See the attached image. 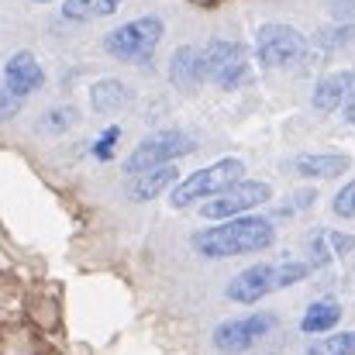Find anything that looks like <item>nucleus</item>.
Returning <instances> with one entry per match:
<instances>
[{
    "mask_svg": "<svg viewBox=\"0 0 355 355\" xmlns=\"http://www.w3.org/2000/svg\"><path fill=\"white\" fill-rule=\"evenodd\" d=\"M342 321V304L338 300H314L307 311H304V318H300V331L304 335H328L335 324Z\"/></svg>",
    "mask_w": 355,
    "mask_h": 355,
    "instance_id": "f3484780",
    "label": "nucleus"
},
{
    "mask_svg": "<svg viewBox=\"0 0 355 355\" xmlns=\"http://www.w3.org/2000/svg\"><path fill=\"white\" fill-rule=\"evenodd\" d=\"M331 14L342 17V21L355 17V0H335V3H331Z\"/></svg>",
    "mask_w": 355,
    "mask_h": 355,
    "instance_id": "a878e982",
    "label": "nucleus"
},
{
    "mask_svg": "<svg viewBox=\"0 0 355 355\" xmlns=\"http://www.w3.org/2000/svg\"><path fill=\"white\" fill-rule=\"evenodd\" d=\"M193 248L204 259H235V255H252L262 252L276 241V228L269 225V218H228V221H214L204 232L190 238Z\"/></svg>",
    "mask_w": 355,
    "mask_h": 355,
    "instance_id": "f257e3e1",
    "label": "nucleus"
},
{
    "mask_svg": "<svg viewBox=\"0 0 355 355\" xmlns=\"http://www.w3.org/2000/svg\"><path fill=\"white\" fill-rule=\"evenodd\" d=\"M311 276V266L307 262H293V259H283V262H259V266H248L241 269L235 279L225 286V297L232 304H259L262 297L276 293V290H286L300 279Z\"/></svg>",
    "mask_w": 355,
    "mask_h": 355,
    "instance_id": "f03ea898",
    "label": "nucleus"
},
{
    "mask_svg": "<svg viewBox=\"0 0 355 355\" xmlns=\"http://www.w3.org/2000/svg\"><path fill=\"white\" fill-rule=\"evenodd\" d=\"M355 238L345 232H335V228H314L307 235V266L311 269H321V266H331L335 259L342 255H352Z\"/></svg>",
    "mask_w": 355,
    "mask_h": 355,
    "instance_id": "9d476101",
    "label": "nucleus"
},
{
    "mask_svg": "<svg viewBox=\"0 0 355 355\" xmlns=\"http://www.w3.org/2000/svg\"><path fill=\"white\" fill-rule=\"evenodd\" d=\"M204 52V73H207V80L214 83L225 69H232L235 62L245 59V45L235 42V38H214L207 49H200Z\"/></svg>",
    "mask_w": 355,
    "mask_h": 355,
    "instance_id": "2eb2a0df",
    "label": "nucleus"
},
{
    "mask_svg": "<svg viewBox=\"0 0 355 355\" xmlns=\"http://www.w3.org/2000/svg\"><path fill=\"white\" fill-rule=\"evenodd\" d=\"M349 166H352L349 155H338V152H307L293 159V173L307 180H335V176H345Z\"/></svg>",
    "mask_w": 355,
    "mask_h": 355,
    "instance_id": "4468645a",
    "label": "nucleus"
},
{
    "mask_svg": "<svg viewBox=\"0 0 355 355\" xmlns=\"http://www.w3.org/2000/svg\"><path fill=\"white\" fill-rule=\"evenodd\" d=\"M276 328V318L272 314H248V318H235V321H225L214 328L211 342L214 349L225 355H241L248 349H255L269 331Z\"/></svg>",
    "mask_w": 355,
    "mask_h": 355,
    "instance_id": "6e6552de",
    "label": "nucleus"
},
{
    "mask_svg": "<svg viewBox=\"0 0 355 355\" xmlns=\"http://www.w3.org/2000/svg\"><path fill=\"white\" fill-rule=\"evenodd\" d=\"M304 355H355V328L352 331H328L307 345Z\"/></svg>",
    "mask_w": 355,
    "mask_h": 355,
    "instance_id": "aec40b11",
    "label": "nucleus"
},
{
    "mask_svg": "<svg viewBox=\"0 0 355 355\" xmlns=\"http://www.w3.org/2000/svg\"><path fill=\"white\" fill-rule=\"evenodd\" d=\"M76 124H80V111L69 107V104H59V107H49L35 128H38V135H66Z\"/></svg>",
    "mask_w": 355,
    "mask_h": 355,
    "instance_id": "6ab92c4d",
    "label": "nucleus"
},
{
    "mask_svg": "<svg viewBox=\"0 0 355 355\" xmlns=\"http://www.w3.org/2000/svg\"><path fill=\"white\" fill-rule=\"evenodd\" d=\"M162 35H166L162 17L145 14V17H135V21H128V24H118L114 31H107V35H104V49H107L111 59L138 66V62H148V59L155 55Z\"/></svg>",
    "mask_w": 355,
    "mask_h": 355,
    "instance_id": "20e7f679",
    "label": "nucleus"
},
{
    "mask_svg": "<svg viewBox=\"0 0 355 355\" xmlns=\"http://www.w3.org/2000/svg\"><path fill=\"white\" fill-rule=\"evenodd\" d=\"M197 148V141L183 131H152L145 135L124 159V173L135 176V173H145V169H155V166H166V162H176L183 155H190Z\"/></svg>",
    "mask_w": 355,
    "mask_h": 355,
    "instance_id": "423d86ee",
    "label": "nucleus"
},
{
    "mask_svg": "<svg viewBox=\"0 0 355 355\" xmlns=\"http://www.w3.org/2000/svg\"><path fill=\"white\" fill-rule=\"evenodd\" d=\"M331 211H335V218H345V221H355V180H349L338 193H335V200H331Z\"/></svg>",
    "mask_w": 355,
    "mask_h": 355,
    "instance_id": "5701e85b",
    "label": "nucleus"
},
{
    "mask_svg": "<svg viewBox=\"0 0 355 355\" xmlns=\"http://www.w3.org/2000/svg\"><path fill=\"white\" fill-rule=\"evenodd\" d=\"M176 180H180V176H176V166H173V162H166V166H155V169L135 173V176L128 180L124 193H128V200H131V204H148V200H155L159 193L173 190V183H176Z\"/></svg>",
    "mask_w": 355,
    "mask_h": 355,
    "instance_id": "f8f14e48",
    "label": "nucleus"
},
{
    "mask_svg": "<svg viewBox=\"0 0 355 355\" xmlns=\"http://www.w3.org/2000/svg\"><path fill=\"white\" fill-rule=\"evenodd\" d=\"M255 80V69H252V62H248V55L241 59V62H235L232 69H225L214 83L221 87V90H241V87H248Z\"/></svg>",
    "mask_w": 355,
    "mask_h": 355,
    "instance_id": "412c9836",
    "label": "nucleus"
},
{
    "mask_svg": "<svg viewBox=\"0 0 355 355\" xmlns=\"http://www.w3.org/2000/svg\"><path fill=\"white\" fill-rule=\"evenodd\" d=\"M3 87L14 94V97H31V94H38L42 87H45V69H42V62L35 59V52H28V49H21V52H14L7 62H3Z\"/></svg>",
    "mask_w": 355,
    "mask_h": 355,
    "instance_id": "1a4fd4ad",
    "label": "nucleus"
},
{
    "mask_svg": "<svg viewBox=\"0 0 355 355\" xmlns=\"http://www.w3.org/2000/svg\"><path fill=\"white\" fill-rule=\"evenodd\" d=\"M355 38V28L352 24H335V28H324L321 35H318V42L324 45V52H331V49H342L345 42H352Z\"/></svg>",
    "mask_w": 355,
    "mask_h": 355,
    "instance_id": "b1692460",
    "label": "nucleus"
},
{
    "mask_svg": "<svg viewBox=\"0 0 355 355\" xmlns=\"http://www.w3.org/2000/svg\"><path fill=\"white\" fill-rule=\"evenodd\" d=\"M269 200H272L269 183H262V180H241L232 190L211 197V200L204 204L200 218L211 221V225H214V221H228V218L248 214V211H255V207H262V204H269Z\"/></svg>",
    "mask_w": 355,
    "mask_h": 355,
    "instance_id": "0eeeda50",
    "label": "nucleus"
},
{
    "mask_svg": "<svg viewBox=\"0 0 355 355\" xmlns=\"http://www.w3.org/2000/svg\"><path fill=\"white\" fill-rule=\"evenodd\" d=\"M35 3H52V0H35Z\"/></svg>",
    "mask_w": 355,
    "mask_h": 355,
    "instance_id": "c85d7f7f",
    "label": "nucleus"
},
{
    "mask_svg": "<svg viewBox=\"0 0 355 355\" xmlns=\"http://www.w3.org/2000/svg\"><path fill=\"white\" fill-rule=\"evenodd\" d=\"M355 76L352 69H335V73H324L318 83H314V94H311V107L321 111V114H331L345 104V97L352 94Z\"/></svg>",
    "mask_w": 355,
    "mask_h": 355,
    "instance_id": "ddd939ff",
    "label": "nucleus"
},
{
    "mask_svg": "<svg viewBox=\"0 0 355 355\" xmlns=\"http://www.w3.org/2000/svg\"><path fill=\"white\" fill-rule=\"evenodd\" d=\"M169 80H173L176 90L193 94L207 80V73H204V52L197 45H180L173 52V59H169Z\"/></svg>",
    "mask_w": 355,
    "mask_h": 355,
    "instance_id": "9b49d317",
    "label": "nucleus"
},
{
    "mask_svg": "<svg viewBox=\"0 0 355 355\" xmlns=\"http://www.w3.org/2000/svg\"><path fill=\"white\" fill-rule=\"evenodd\" d=\"M21 111V97H14L3 83H0V121H7V118H14Z\"/></svg>",
    "mask_w": 355,
    "mask_h": 355,
    "instance_id": "393cba45",
    "label": "nucleus"
},
{
    "mask_svg": "<svg viewBox=\"0 0 355 355\" xmlns=\"http://www.w3.org/2000/svg\"><path fill=\"white\" fill-rule=\"evenodd\" d=\"M342 114H345L349 124H355V87H352V94L345 97V104H342Z\"/></svg>",
    "mask_w": 355,
    "mask_h": 355,
    "instance_id": "bb28decb",
    "label": "nucleus"
},
{
    "mask_svg": "<svg viewBox=\"0 0 355 355\" xmlns=\"http://www.w3.org/2000/svg\"><path fill=\"white\" fill-rule=\"evenodd\" d=\"M255 55L266 69H293V66L307 62L311 38L304 31H297L293 24L269 21L255 31Z\"/></svg>",
    "mask_w": 355,
    "mask_h": 355,
    "instance_id": "39448f33",
    "label": "nucleus"
},
{
    "mask_svg": "<svg viewBox=\"0 0 355 355\" xmlns=\"http://www.w3.org/2000/svg\"><path fill=\"white\" fill-rule=\"evenodd\" d=\"M118 141H121V128L118 124H111V128H104L101 135H97V141H94V159L97 162H111L114 159V152H118Z\"/></svg>",
    "mask_w": 355,
    "mask_h": 355,
    "instance_id": "4be33fe9",
    "label": "nucleus"
},
{
    "mask_svg": "<svg viewBox=\"0 0 355 355\" xmlns=\"http://www.w3.org/2000/svg\"><path fill=\"white\" fill-rule=\"evenodd\" d=\"M241 180H245V162L235 159V155H225L214 166H204V169L190 173L187 180H176L173 190H169V204L176 211H187V207H193L200 200H211V197L232 190Z\"/></svg>",
    "mask_w": 355,
    "mask_h": 355,
    "instance_id": "7ed1b4c3",
    "label": "nucleus"
},
{
    "mask_svg": "<svg viewBox=\"0 0 355 355\" xmlns=\"http://www.w3.org/2000/svg\"><path fill=\"white\" fill-rule=\"evenodd\" d=\"M124 0H62V17L66 21H104V17H114L121 10Z\"/></svg>",
    "mask_w": 355,
    "mask_h": 355,
    "instance_id": "a211bd4d",
    "label": "nucleus"
},
{
    "mask_svg": "<svg viewBox=\"0 0 355 355\" xmlns=\"http://www.w3.org/2000/svg\"><path fill=\"white\" fill-rule=\"evenodd\" d=\"M131 104V90H128V83H121V80H97L94 87H90V107L97 111V114H118Z\"/></svg>",
    "mask_w": 355,
    "mask_h": 355,
    "instance_id": "dca6fc26",
    "label": "nucleus"
},
{
    "mask_svg": "<svg viewBox=\"0 0 355 355\" xmlns=\"http://www.w3.org/2000/svg\"><path fill=\"white\" fill-rule=\"evenodd\" d=\"M197 7H218V3H228V0H193Z\"/></svg>",
    "mask_w": 355,
    "mask_h": 355,
    "instance_id": "cd10ccee",
    "label": "nucleus"
}]
</instances>
